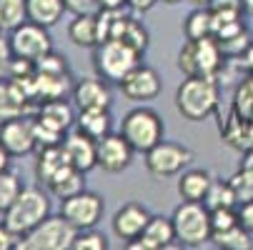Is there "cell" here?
Instances as JSON below:
<instances>
[{
  "mask_svg": "<svg viewBox=\"0 0 253 250\" xmlns=\"http://www.w3.org/2000/svg\"><path fill=\"white\" fill-rule=\"evenodd\" d=\"M221 100V88L215 78H186L175 88V110L188 123L208 120Z\"/></svg>",
  "mask_w": 253,
  "mask_h": 250,
  "instance_id": "cell-1",
  "label": "cell"
},
{
  "mask_svg": "<svg viewBox=\"0 0 253 250\" xmlns=\"http://www.w3.org/2000/svg\"><path fill=\"white\" fill-rule=\"evenodd\" d=\"M223 63H226V55L215 38L186 40L175 58L178 70L186 78H218Z\"/></svg>",
  "mask_w": 253,
  "mask_h": 250,
  "instance_id": "cell-2",
  "label": "cell"
},
{
  "mask_svg": "<svg viewBox=\"0 0 253 250\" xmlns=\"http://www.w3.org/2000/svg\"><path fill=\"white\" fill-rule=\"evenodd\" d=\"M93 50H95L93 68H95L98 78H103L105 83H121L133 68L140 65V55H143L118 38H108V40L98 43Z\"/></svg>",
  "mask_w": 253,
  "mask_h": 250,
  "instance_id": "cell-3",
  "label": "cell"
},
{
  "mask_svg": "<svg viewBox=\"0 0 253 250\" xmlns=\"http://www.w3.org/2000/svg\"><path fill=\"white\" fill-rule=\"evenodd\" d=\"M173 228H175V240L183 248H201L211 243L213 225H211V210L206 203L198 200H183L173 210Z\"/></svg>",
  "mask_w": 253,
  "mask_h": 250,
  "instance_id": "cell-4",
  "label": "cell"
},
{
  "mask_svg": "<svg viewBox=\"0 0 253 250\" xmlns=\"http://www.w3.org/2000/svg\"><path fill=\"white\" fill-rule=\"evenodd\" d=\"M121 135L130 143V148L135 153H143L146 155L153 145L163 140L166 135V125H163V118L153 110V108H146V105H138V108L128 110L121 120Z\"/></svg>",
  "mask_w": 253,
  "mask_h": 250,
  "instance_id": "cell-5",
  "label": "cell"
},
{
  "mask_svg": "<svg viewBox=\"0 0 253 250\" xmlns=\"http://www.w3.org/2000/svg\"><path fill=\"white\" fill-rule=\"evenodd\" d=\"M5 215V225L15 233V235H28L38 223H43L50 215V200L41 188H23L20 195L15 198V203L3 213Z\"/></svg>",
  "mask_w": 253,
  "mask_h": 250,
  "instance_id": "cell-6",
  "label": "cell"
},
{
  "mask_svg": "<svg viewBox=\"0 0 253 250\" xmlns=\"http://www.w3.org/2000/svg\"><path fill=\"white\" fill-rule=\"evenodd\" d=\"M78 230L63 215H48L28 235L18 240V250H68L73 245Z\"/></svg>",
  "mask_w": 253,
  "mask_h": 250,
  "instance_id": "cell-7",
  "label": "cell"
},
{
  "mask_svg": "<svg viewBox=\"0 0 253 250\" xmlns=\"http://www.w3.org/2000/svg\"><path fill=\"white\" fill-rule=\"evenodd\" d=\"M193 150L180 145V143H168V140H161L158 145H153L148 153H146V168L153 178L163 180V178H173V175H180L191 163H193Z\"/></svg>",
  "mask_w": 253,
  "mask_h": 250,
  "instance_id": "cell-8",
  "label": "cell"
},
{
  "mask_svg": "<svg viewBox=\"0 0 253 250\" xmlns=\"http://www.w3.org/2000/svg\"><path fill=\"white\" fill-rule=\"evenodd\" d=\"M103 213H105V200L90 190H81L76 195L60 200V215L76 230L95 228L103 218Z\"/></svg>",
  "mask_w": 253,
  "mask_h": 250,
  "instance_id": "cell-9",
  "label": "cell"
},
{
  "mask_svg": "<svg viewBox=\"0 0 253 250\" xmlns=\"http://www.w3.org/2000/svg\"><path fill=\"white\" fill-rule=\"evenodd\" d=\"M10 48L15 58H25V60H41L43 55H48L53 50V40L48 35L45 25H38L33 20H25L23 25H18L15 30H10Z\"/></svg>",
  "mask_w": 253,
  "mask_h": 250,
  "instance_id": "cell-10",
  "label": "cell"
},
{
  "mask_svg": "<svg viewBox=\"0 0 253 250\" xmlns=\"http://www.w3.org/2000/svg\"><path fill=\"white\" fill-rule=\"evenodd\" d=\"M0 143L10 155H30L38 148L35 140V118L20 115L0 123Z\"/></svg>",
  "mask_w": 253,
  "mask_h": 250,
  "instance_id": "cell-11",
  "label": "cell"
},
{
  "mask_svg": "<svg viewBox=\"0 0 253 250\" xmlns=\"http://www.w3.org/2000/svg\"><path fill=\"white\" fill-rule=\"evenodd\" d=\"M118 88L133 103H148V100H153V98L161 95L163 83H161V75H158L156 68L140 63L138 68H133L130 73L118 83Z\"/></svg>",
  "mask_w": 253,
  "mask_h": 250,
  "instance_id": "cell-12",
  "label": "cell"
},
{
  "mask_svg": "<svg viewBox=\"0 0 253 250\" xmlns=\"http://www.w3.org/2000/svg\"><path fill=\"white\" fill-rule=\"evenodd\" d=\"M95 153H98V168L105 173H123L133 163V148L130 143L121 133H108L95 143Z\"/></svg>",
  "mask_w": 253,
  "mask_h": 250,
  "instance_id": "cell-13",
  "label": "cell"
},
{
  "mask_svg": "<svg viewBox=\"0 0 253 250\" xmlns=\"http://www.w3.org/2000/svg\"><path fill=\"white\" fill-rule=\"evenodd\" d=\"M73 103L78 110H111L113 95L103 78H83L73 85Z\"/></svg>",
  "mask_w": 253,
  "mask_h": 250,
  "instance_id": "cell-14",
  "label": "cell"
},
{
  "mask_svg": "<svg viewBox=\"0 0 253 250\" xmlns=\"http://www.w3.org/2000/svg\"><path fill=\"white\" fill-rule=\"evenodd\" d=\"M151 220V213L146 205L140 203H126L123 208H118V213L113 215V233L121 238V240H135L143 235Z\"/></svg>",
  "mask_w": 253,
  "mask_h": 250,
  "instance_id": "cell-15",
  "label": "cell"
},
{
  "mask_svg": "<svg viewBox=\"0 0 253 250\" xmlns=\"http://www.w3.org/2000/svg\"><path fill=\"white\" fill-rule=\"evenodd\" d=\"M108 38H118L123 43H128L130 48H135L138 53L148 50V30L140 20H135L133 15H123L121 10H111V30Z\"/></svg>",
  "mask_w": 253,
  "mask_h": 250,
  "instance_id": "cell-16",
  "label": "cell"
},
{
  "mask_svg": "<svg viewBox=\"0 0 253 250\" xmlns=\"http://www.w3.org/2000/svg\"><path fill=\"white\" fill-rule=\"evenodd\" d=\"M63 148H65V155L70 160V165L78 168L81 173H88L93 168H98V153H95V140L83 135L81 130L76 133H68L63 138Z\"/></svg>",
  "mask_w": 253,
  "mask_h": 250,
  "instance_id": "cell-17",
  "label": "cell"
},
{
  "mask_svg": "<svg viewBox=\"0 0 253 250\" xmlns=\"http://www.w3.org/2000/svg\"><path fill=\"white\" fill-rule=\"evenodd\" d=\"M38 120L41 125H45V128H50V130H55V133H68L70 128H73V123H76V113H73V108H70V103L68 100H63V98H58V100H45V103H41V110H38Z\"/></svg>",
  "mask_w": 253,
  "mask_h": 250,
  "instance_id": "cell-18",
  "label": "cell"
},
{
  "mask_svg": "<svg viewBox=\"0 0 253 250\" xmlns=\"http://www.w3.org/2000/svg\"><path fill=\"white\" fill-rule=\"evenodd\" d=\"M30 100L28 95L20 90V85L10 78L0 80V123L3 120H10V118H20V115H28L30 110Z\"/></svg>",
  "mask_w": 253,
  "mask_h": 250,
  "instance_id": "cell-19",
  "label": "cell"
},
{
  "mask_svg": "<svg viewBox=\"0 0 253 250\" xmlns=\"http://www.w3.org/2000/svg\"><path fill=\"white\" fill-rule=\"evenodd\" d=\"M68 38L78 48H95L100 43V28H98V13H76L73 23L68 25Z\"/></svg>",
  "mask_w": 253,
  "mask_h": 250,
  "instance_id": "cell-20",
  "label": "cell"
},
{
  "mask_svg": "<svg viewBox=\"0 0 253 250\" xmlns=\"http://www.w3.org/2000/svg\"><path fill=\"white\" fill-rule=\"evenodd\" d=\"M211 183H213V175L208 170H198V168H191L188 170L186 168L183 173H180V178H178V193H180V198H183V200H198V203H203Z\"/></svg>",
  "mask_w": 253,
  "mask_h": 250,
  "instance_id": "cell-21",
  "label": "cell"
},
{
  "mask_svg": "<svg viewBox=\"0 0 253 250\" xmlns=\"http://www.w3.org/2000/svg\"><path fill=\"white\" fill-rule=\"evenodd\" d=\"M148 243L151 250H163L170 248L175 243V228H173V218H163V215H151L146 230L140 235Z\"/></svg>",
  "mask_w": 253,
  "mask_h": 250,
  "instance_id": "cell-22",
  "label": "cell"
},
{
  "mask_svg": "<svg viewBox=\"0 0 253 250\" xmlns=\"http://www.w3.org/2000/svg\"><path fill=\"white\" fill-rule=\"evenodd\" d=\"M68 165H70V160H68L65 148H63V143H60V145H50V148H43V150H41V158H38V165H35V173H38V180L48 185L53 178H55L63 168H68Z\"/></svg>",
  "mask_w": 253,
  "mask_h": 250,
  "instance_id": "cell-23",
  "label": "cell"
},
{
  "mask_svg": "<svg viewBox=\"0 0 253 250\" xmlns=\"http://www.w3.org/2000/svg\"><path fill=\"white\" fill-rule=\"evenodd\" d=\"M76 130H81L83 135L93 138L95 143L100 138H105L113 128V118H111V110H81V115L76 118Z\"/></svg>",
  "mask_w": 253,
  "mask_h": 250,
  "instance_id": "cell-24",
  "label": "cell"
},
{
  "mask_svg": "<svg viewBox=\"0 0 253 250\" xmlns=\"http://www.w3.org/2000/svg\"><path fill=\"white\" fill-rule=\"evenodd\" d=\"M83 175H85V173H81L78 168L68 165V168H63V170L53 178V180L48 183V190H50L58 200H65V198H70V195H76V193L85 190Z\"/></svg>",
  "mask_w": 253,
  "mask_h": 250,
  "instance_id": "cell-25",
  "label": "cell"
},
{
  "mask_svg": "<svg viewBox=\"0 0 253 250\" xmlns=\"http://www.w3.org/2000/svg\"><path fill=\"white\" fill-rule=\"evenodd\" d=\"M68 10L65 0H28V20L53 28Z\"/></svg>",
  "mask_w": 253,
  "mask_h": 250,
  "instance_id": "cell-26",
  "label": "cell"
},
{
  "mask_svg": "<svg viewBox=\"0 0 253 250\" xmlns=\"http://www.w3.org/2000/svg\"><path fill=\"white\" fill-rule=\"evenodd\" d=\"M221 135H223V140L228 143L231 148L243 153V150H248L253 145V123L238 118L236 113H231V120L223 125Z\"/></svg>",
  "mask_w": 253,
  "mask_h": 250,
  "instance_id": "cell-27",
  "label": "cell"
},
{
  "mask_svg": "<svg viewBox=\"0 0 253 250\" xmlns=\"http://www.w3.org/2000/svg\"><path fill=\"white\" fill-rule=\"evenodd\" d=\"M183 35H186V40L213 38V13H211V8H193L188 13V18L183 20Z\"/></svg>",
  "mask_w": 253,
  "mask_h": 250,
  "instance_id": "cell-28",
  "label": "cell"
},
{
  "mask_svg": "<svg viewBox=\"0 0 253 250\" xmlns=\"http://www.w3.org/2000/svg\"><path fill=\"white\" fill-rule=\"evenodd\" d=\"M211 243L215 248H223V250H251L253 248V235L238 223V225L226 228V230H215L211 235Z\"/></svg>",
  "mask_w": 253,
  "mask_h": 250,
  "instance_id": "cell-29",
  "label": "cell"
},
{
  "mask_svg": "<svg viewBox=\"0 0 253 250\" xmlns=\"http://www.w3.org/2000/svg\"><path fill=\"white\" fill-rule=\"evenodd\" d=\"M206 208L208 210H215V208H236L238 205V195L231 185V180H221V178H213V183L203 198Z\"/></svg>",
  "mask_w": 253,
  "mask_h": 250,
  "instance_id": "cell-30",
  "label": "cell"
},
{
  "mask_svg": "<svg viewBox=\"0 0 253 250\" xmlns=\"http://www.w3.org/2000/svg\"><path fill=\"white\" fill-rule=\"evenodd\" d=\"M28 20V0H0V30H15Z\"/></svg>",
  "mask_w": 253,
  "mask_h": 250,
  "instance_id": "cell-31",
  "label": "cell"
},
{
  "mask_svg": "<svg viewBox=\"0 0 253 250\" xmlns=\"http://www.w3.org/2000/svg\"><path fill=\"white\" fill-rule=\"evenodd\" d=\"M233 113L248 123H253V75H248L233 95Z\"/></svg>",
  "mask_w": 253,
  "mask_h": 250,
  "instance_id": "cell-32",
  "label": "cell"
},
{
  "mask_svg": "<svg viewBox=\"0 0 253 250\" xmlns=\"http://www.w3.org/2000/svg\"><path fill=\"white\" fill-rule=\"evenodd\" d=\"M20 190H23V183H20L18 173H10V170L0 173V213H5L15 203Z\"/></svg>",
  "mask_w": 253,
  "mask_h": 250,
  "instance_id": "cell-33",
  "label": "cell"
},
{
  "mask_svg": "<svg viewBox=\"0 0 253 250\" xmlns=\"http://www.w3.org/2000/svg\"><path fill=\"white\" fill-rule=\"evenodd\" d=\"M70 250H108V238L103 233H98L95 228L88 230H78Z\"/></svg>",
  "mask_w": 253,
  "mask_h": 250,
  "instance_id": "cell-34",
  "label": "cell"
},
{
  "mask_svg": "<svg viewBox=\"0 0 253 250\" xmlns=\"http://www.w3.org/2000/svg\"><path fill=\"white\" fill-rule=\"evenodd\" d=\"M35 70H41V73H53V75H68V60H65V55H58V53L50 50L41 60H35Z\"/></svg>",
  "mask_w": 253,
  "mask_h": 250,
  "instance_id": "cell-35",
  "label": "cell"
},
{
  "mask_svg": "<svg viewBox=\"0 0 253 250\" xmlns=\"http://www.w3.org/2000/svg\"><path fill=\"white\" fill-rule=\"evenodd\" d=\"M211 225H213V233L238 225V210L236 208H215V210H211Z\"/></svg>",
  "mask_w": 253,
  "mask_h": 250,
  "instance_id": "cell-36",
  "label": "cell"
},
{
  "mask_svg": "<svg viewBox=\"0 0 253 250\" xmlns=\"http://www.w3.org/2000/svg\"><path fill=\"white\" fill-rule=\"evenodd\" d=\"M231 185H233V190H236V195H238V203L253 198V180H251L248 175H243L241 170L231 178Z\"/></svg>",
  "mask_w": 253,
  "mask_h": 250,
  "instance_id": "cell-37",
  "label": "cell"
},
{
  "mask_svg": "<svg viewBox=\"0 0 253 250\" xmlns=\"http://www.w3.org/2000/svg\"><path fill=\"white\" fill-rule=\"evenodd\" d=\"M13 48H10V40L3 38V33H0V80L10 78V65H13Z\"/></svg>",
  "mask_w": 253,
  "mask_h": 250,
  "instance_id": "cell-38",
  "label": "cell"
},
{
  "mask_svg": "<svg viewBox=\"0 0 253 250\" xmlns=\"http://www.w3.org/2000/svg\"><path fill=\"white\" fill-rule=\"evenodd\" d=\"M238 223L253 235V198L238 203Z\"/></svg>",
  "mask_w": 253,
  "mask_h": 250,
  "instance_id": "cell-39",
  "label": "cell"
},
{
  "mask_svg": "<svg viewBox=\"0 0 253 250\" xmlns=\"http://www.w3.org/2000/svg\"><path fill=\"white\" fill-rule=\"evenodd\" d=\"M18 240L20 235H15L5 223L0 225V250H18Z\"/></svg>",
  "mask_w": 253,
  "mask_h": 250,
  "instance_id": "cell-40",
  "label": "cell"
},
{
  "mask_svg": "<svg viewBox=\"0 0 253 250\" xmlns=\"http://www.w3.org/2000/svg\"><path fill=\"white\" fill-rule=\"evenodd\" d=\"M238 170H241L243 175H248L251 180H253V145H251L248 150H243V158H241V165H238Z\"/></svg>",
  "mask_w": 253,
  "mask_h": 250,
  "instance_id": "cell-41",
  "label": "cell"
},
{
  "mask_svg": "<svg viewBox=\"0 0 253 250\" xmlns=\"http://www.w3.org/2000/svg\"><path fill=\"white\" fill-rule=\"evenodd\" d=\"M156 3H161V0H128V8L135 13H148Z\"/></svg>",
  "mask_w": 253,
  "mask_h": 250,
  "instance_id": "cell-42",
  "label": "cell"
},
{
  "mask_svg": "<svg viewBox=\"0 0 253 250\" xmlns=\"http://www.w3.org/2000/svg\"><path fill=\"white\" fill-rule=\"evenodd\" d=\"M95 5L100 10H123V5H128V0H95Z\"/></svg>",
  "mask_w": 253,
  "mask_h": 250,
  "instance_id": "cell-43",
  "label": "cell"
},
{
  "mask_svg": "<svg viewBox=\"0 0 253 250\" xmlns=\"http://www.w3.org/2000/svg\"><path fill=\"white\" fill-rule=\"evenodd\" d=\"M211 8L213 10H218V8H238V10H243L241 8V0H213Z\"/></svg>",
  "mask_w": 253,
  "mask_h": 250,
  "instance_id": "cell-44",
  "label": "cell"
},
{
  "mask_svg": "<svg viewBox=\"0 0 253 250\" xmlns=\"http://www.w3.org/2000/svg\"><path fill=\"white\" fill-rule=\"evenodd\" d=\"M241 63L246 65V70H248V75H253V43L248 45V50L241 55Z\"/></svg>",
  "mask_w": 253,
  "mask_h": 250,
  "instance_id": "cell-45",
  "label": "cell"
},
{
  "mask_svg": "<svg viewBox=\"0 0 253 250\" xmlns=\"http://www.w3.org/2000/svg\"><path fill=\"white\" fill-rule=\"evenodd\" d=\"M8 163H10V153L3 148V143H0V173L8 170Z\"/></svg>",
  "mask_w": 253,
  "mask_h": 250,
  "instance_id": "cell-46",
  "label": "cell"
},
{
  "mask_svg": "<svg viewBox=\"0 0 253 250\" xmlns=\"http://www.w3.org/2000/svg\"><path fill=\"white\" fill-rule=\"evenodd\" d=\"M241 8L246 15H253V0H241Z\"/></svg>",
  "mask_w": 253,
  "mask_h": 250,
  "instance_id": "cell-47",
  "label": "cell"
},
{
  "mask_svg": "<svg viewBox=\"0 0 253 250\" xmlns=\"http://www.w3.org/2000/svg\"><path fill=\"white\" fill-rule=\"evenodd\" d=\"M188 3H193V8H211L213 0H188Z\"/></svg>",
  "mask_w": 253,
  "mask_h": 250,
  "instance_id": "cell-48",
  "label": "cell"
},
{
  "mask_svg": "<svg viewBox=\"0 0 253 250\" xmlns=\"http://www.w3.org/2000/svg\"><path fill=\"white\" fill-rule=\"evenodd\" d=\"M161 3H168V5H175V3H183V0H161Z\"/></svg>",
  "mask_w": 253,
  "mask_h": 250,
  "instance_id": "cell-49",
  "label": "cell"
},
{
  "mask_svg": "<svg viewBox=\"0 0 253 250\" xmlns=\"http://www.w3.org/2000/svg\"><path fill=\"white\" fill-rule=\"evenodd\" d=\"M0 33H3V30H0Z\"/></svg>",
  "mask_w": 253,
  "mask_h": 250,
  "instance_id": "cell-50",
  "label": "cell"
}]
</instances>
